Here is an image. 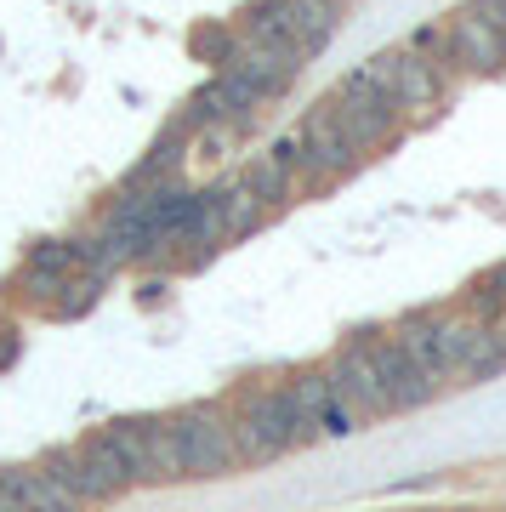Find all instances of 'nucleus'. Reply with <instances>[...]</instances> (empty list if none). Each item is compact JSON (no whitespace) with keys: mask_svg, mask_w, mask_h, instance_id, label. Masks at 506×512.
Returning <instances> with one entry per match:
<instances>
[{"mask_svg":"<svg viewBox=\"0 0 506 512\" xmlns=\"http://www.w3.org/2000/svg\"><path fill=\"white\" fill-rule=\"evenodd\" d=\"M46 473H52L63 490H74L80 501H91V495H86V461H80V450H52V456H46Z\"/></svg>","mask_w":506,"mask_h":512,"instance_id":"obj_22","label":"nucleus"},{"mask_svg":"<svg viewBox=\"0 0 506 512\" xmlns=\"http://www.w3.org/2000/svg\"><path fill=\"white\" fill-rule=\"evenodd\" d=\"M12 484H18L23 512H74V501H80V495L63 490V484H57V478L46 473V467H35V473L23 467V473H12Z\"/></svg>","mask_w":506,"mask_h":512,"instance_id":"obj_15","label":"nucleus"},{"mask_svg":"<svg viewBox=\"0 0 506 512\" xmlns=\"http://www.w3.org/2000/svg\"><path fill=\"white\" fill-rule=\"evenodd\" d=\"M285 393H290V404H296V421H302V444L325 439V433H319V416H325V404L336 399V387H330V370H302V376H296Z\"/></svg>","mask_w":506,"mask_h":512,"instance_id":"obj_13","label":"nucleus"},{"mask_svg":"<svg viewBox=\"0 0 506 512\" xmlns=\"http://www.w3.org/2000/svg\"><path fill=\"white\" fill-rule=\"evenodd\" d=\"M205 200H211V211H217V228H222V239H245V234H256V228H262V211H268V205L256 200L251 188L239 183H217L211 188V194H205Z\"/></svg>","mask_w":506,"mask_h":512,"instance_id":"obj_11","label":"nucleus"},{"mask_svg":"<svg viewBox=\"0 0 506 512\" xmlns=\"http://www.w3.org/2000/svg\"><path fill=\"white\" fill-rule=\"evenodd\" d=\"M177 439H182V456H188V473L199 478H217L234 467L239 444H234V427L211 410V404H199L188 416H177Z\"/></svg>","mask_w":506,"mask_h":512,"instance_id":"obj_5","label":"nucleus"},{"mask_svg":"<svg viewBox=\"0 0 506 512\" xmlns=\"http://www.w3.org/2000/svg\"><path fill=\"white\" fill-rule=\"evenodd\" d=\"M273 160L285 165V171H296V165H302V137H296V131H290V137H279V143L268 148Z\"/></svg>","mask_w":506,"mask_h":512,"instance_id":"obj_27","label":"nucleus"},{"mask_svg":"<svg viewBox=\"0 0 506 512\" xmlns=\"http://www.w3.org/2000/svg\"><path fill=\"white\" fill-rule=\"evenodd\" d=\"M393 342L404 348V359H410V365H421L433 382H444V365H438V348H433V319H410V325H398Z\"/></svg>","mask_w":506,"mask_h":512,"instance_id":"obj_20","label":"nucleus"},{"mask_svg":"<svg viewBox=\"0 0 506 512\" xmlns=\"http://www.w3.org/2000/svg\"><path fill=\"white\" fill-rule=\"evenodd\" d=\"M330 6H347V0H330Z\"/></svg>","mask_w":506,"mask_h":512,"instance_id":"obj_28","label":"nucleus"},{"mask_svg":"<svg viewBox=\"0 0 506 512\" xmlns=\"http://www.w3.org/2000/svg\"><path fill=\"white\" fill-rule=\"evenodd\" d=\"M478 302H484V308H506V268L478 279Z\"/></svg>","mask_w":506,"mask_h":512,"instance_id":"obj_26","label":"nucleus"},{"mask_svg":"<svg viewBox=\"0 0 506 512\" xmlns=\"http://www.w3.org/2000/svg\"><path fill=\"white\" fill-rule=\"evenodd\" d=\"M103 439L120 450V461H126V473L131 484H143V478H154V461H148V433H143V421H114Z\"/></svg>","mask_w":506,"mask_h":512,"instance_id":"obj_17","label":"nucleus"},{"mask_svg":"<svg viewBox=\"0 0 506 512\" xmlns=\"http://www.w3.org/2000/svg\"><path fill=\"white\" fill-rule=\"evenodd\" d=\"M23 268L63 285V279L80 268V239H46V245H35V251H29V262H23Z\"/></svg>","mask_w":506,"mask_h":512,"instance_id":"obj_19","label":"nucleus"},{"mask_svg":"<svg viewBox=\"0 0 506 512\" xmlns=\"http://www.w3.org/2000/svg\"><path fill=\"white\" fill-rule=\"evenodd\" d=\"M393 109L398 103L381 92V80L370 74V63H364V69H353L342 86H336L330 120L342 126V137L359 148V154H370V148H381L387 137H393Z\"/></svg>","mask_w":506,"mask_h":512,"instance_id":"obj_1","label":"nucleus"},{"mask_svg":"<svg viewBox=\"0 0 506 512\" xmlns=\"http://www.w3.org/2000/svg\"><path fill=\"white\" fill-rule=\"evenodd\" d=\"M370 348H376V365H381V376H387L393 410H416V404H427L438 387H444V382H433V376H427L421 365H410L398 342H370Z\"/></svg>","mask_w":506,"mask_h":512,"instance_id":"obj_9","label":"nucleus"},{"mask_svg":"<svg viewBox=\"0 0 506 512\" xmlns=\"http://www.w3.org/2000/svg\"><path fill=\"white\" fill-rule=\"evenodd\" d=\"M370 74L381 80V92L393 97L398 109H427L438 92H444V69H438L433 57H416L410 46L404 52H381L376 63H370Z\"/></svg>","mask_w":506,"mask_h":512,"instance_id":"obj_6","label":"nucleus"},{"mask_svg":"<svg viewBox=\"0 0 506 512\" xmlns=\"http://www.w3.org/2000/svg\"><path fill=\"white\" fill-rule=\"evenodd\" d=\"M234 444L245 461H273L302 444V421H296V404L290 393H256L245 421L234 427Z\"/></svg>","mask_w":506,"mask_h":512,"instance_id":"obj_2","label":"nucleus"},{"mask_svg":"<svg viewBox=\"0 0 506 512\" xmlns=\"http://www.w3.org/2000/svg\"><path fill=\"white\" fill-rule=\"evenodd\" d=\"M302 165H308V177H347V171H359V148L342 137V126L330 120V109H313L302 120Z\"/></svg>","mask_w":506,"mask_h":512,"instance_id":"obj_7","label":"nucleus"},{"mask_svg":"<svg viewBox=\"0 0 506 512\" xmlns=\"http://www.w3.org/2000/svg\"><path fill=\"white\" fill-rule=\"evenodd\" d=\"M467 12H472V18H484L489 29L506 40V0H467Z\"/></svg>","mask_w":506,"mask_h":512,"instance_id":"obj_25","label":"nucleus"},{"mask_svg":"<svg viewBox=\"0 0 506 512\" xmlns=\"http://www.w3.org/2000/svg\"><path fill=\"white\" fill-rule=\"evenodd\" d=\"M148 433V461H154V478H188V456H182L177 421H143Z\"/></svg>","mask_w":506,"mask_h":512,"instance_id":"obj_16","label":"nucleus"},{"mask_svg":"<svg viewBox=\"0 0 506 512\" xmlns=\"http://www.w3.org/2000/svg\"><path fill=\"white\" fill-rule=\"evenodd\" d=\"M450 63L467 74H495L506 63V40L489 29L484 18H472V12H455L450 18Z\"/></svg>","mask_w":506,"mask_h":512,"instance_id":"obj_8","label":"nucleus"},{"mask_svg":"<svg viewBox=\"0 0 506 512\" xmlns=\"http://www.w3.org/2000/svg\"><path fill=\"white\" fill-rule=\"evenodd\" d=\"M234 74H245L262 97H279V92H290V80L302 74V63H290V57H279V52H268V46H256V52H245V57H234L228 63Z\"/></svg>","mask_w":506,"mask_h":512,"instance_id":"obj_14","label":"nucleus"},{"mask_svg":"<svg viewBox=\"0 0 506 512\" xmlns=\"http://www.w3.org/2000/svg\"><path fill=\"white\" fill-rule=\"evenodd\" d=\"M319 433H325V439H347V433H359V421H353V410H347L342 399H330L325 416H319Z\"/></svg>","mask_w":506,"mask_h":512,"instance_id":"obj_24","label":"nucleus"},{"mask_svg":"<svg viewBox=\"0 0 506 512\" xmlns=\"http://www.w3.org/2000/svg\"><path fill=\"white\" fill-rule=\"evenodd\" d=\"M410 52L416 57H433V63H450V23H427L410 35Z\"/></svg>","mask_w":506,"mask_h":512,"instance_id":"obj_23","label":"nucleus"},{"mask_svg":"<svg viewBox=\"0 0 506 512\" xmlns=\"http://www.w3.org/2000/svg\"><path fill=\"white\" fill-rule=\"evenodd\" d=\"M330 387H336V399H342L353 416H381V410H393V393H387V376H381L370 342H353V348L336 353Z\"/></svg>","mask_w":506,"mask_h":512,"instance_id":"obj_4","label":"nucleus"},{"mask_svg":"<svg viewBox=\"0 0 506 512\" xmlns=\"http://www.w3.org/2000/svg\"><path fill=\"white\" fill-rule=\"evenodd\" d=\"M273 12H279V29L302 46V57L319 52V46L336 35V23H342V18H336L342 6H330V0H279Z\"/></svg>","mask_w":506,"mask_h":512,"instance_id":"obj_10","label":"nucleus"},{"mask_svg":"<svg viewBox=\"0 0 506 512\" xmlns=\"http://www.w3.org/2000/svg\"><path fill=\"white\" fill-rule=\"evenodd\" d=\"M97 296H103V274H91V268H86L80 279H69V285H63V296H57L52 308L63 313V319H80V313H86Z\"/></svg>","mask_w":506,"mask_h":512,"instance_id":"obj_21","label":"nucleus"},{"mask_svg":"<svg viewBox=\"0 0 506 512\" xmlns=\"http://www.w3.org/2000/svg\"><path fill=\"white\" fill-rule=\"evenodd\" d=\"M80 461H86V495H97V501L131 484V473H126V461H120V450H114L103 433H91V439L80 444Z\"/></svg>","mask_w":506,"mask_h":512,"instance_id":"obj_12","label":"nucleus"},{"mask_svg":"<svg viewBox=\"0 0 506 512\" xmlns=\"http://www.w3.org/2000/svg\"><path fill=\"white\" fill-rule=\"evenodd\" d=\"M239 183L251 188L256 200L262 205H285V194H290V171L279 160H273V154H256L251 165H245V171H239Z\"/></svg>","mask_w":506,"mask_h":512,"instance_id":"obj_18","label":"nucleus"},{"mask_svg":"<svg viewBox=\"0 0 506 512\" xmlns=\"http://www.w3.org/2000/svg\"><path fill=\"white\" fill-rule=\"evenodd\" d=\"M433 348H438L444 376H495V370H506V336L467 325V319H438Z\"/></svg>","mask_w":506,"mask_h":512,"instance_id":"obj_3","label":"nucleus"}]
</instances>
